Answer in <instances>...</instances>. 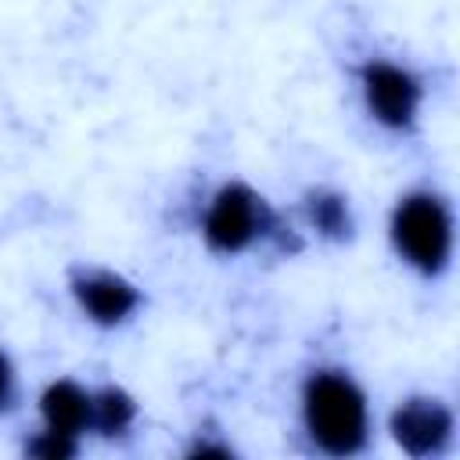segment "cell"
I'll return each mask as SVG.
<instances>
[{"label":"cell","instance_id":"cell-10","mask_svg":"<svg viewBox=\"0 0 460 460\" xmlns=\"http://www.w3.org/2000/svg\"><path fill=\"white\" fill-rule=\"evenodd\" d=\"M36 456H68L72 453V435H61V431H43L32 446H29Z\"/></svg>","mask_w":460,"mask_h":460},{"label":"cell","instance_id":"cell-5","mask_svg":"<svg viewBox=\"0 0 460 460\" xmlns=\"http://www.w3.org/2000/svg\"><path fill=\"white\" fill-rule=\"evenodd\" d=\"M449 428H453L449 410H446L442 402H435V399H410V402H402V406L395 410V417H392V435H395V442H399L406 453H413V456L435 453V449L449 438Z\"/></svg>","mask_w":460,"mask_h":460},{"label":"cell","instance_id":"cell-8","mask_svg":"<svg viewBox=\"0 0 460 460\" xmlns=\"http://www.w3.org/2000/svg\"><path fill=\"white\" fill-rule=\"evenodd\" d=\"M129 417H133V402H129L122 392L108 388V392H101V395L93 399V424H97V428H104V431H122V428L129 424Z\"/></svg>","mask_w":460,"mask_h":460},{"label":"cell","instance_id":"cell-4","mask_svg":"<svg viewBox=\"0 0 460 460\" xmlns=\"http://www.w3.org/2000/svg\"><path fill=\"white\" fill-rule=\"evenodd\" d=\"M363 93H367V108L385 126H406L420 104L417 79L388 61H374L363 68Z\"/></svg>","mask_w":460,"mask_h":460},{"label":"cell","instance_id":"cell-7","mask_svg":"<svg viewBox=\"0 0 460 460\" xmlns=\"http://www.w3.org/2000/svg\"><path fill=\"white\" fill-rule=\"evenodd\" d=\"M43 420L50 431L61 435H75L93 420V399L72 385V381H58L43 392Z\"/></svg>","mask_w":460,"mask_h":460},{"label":"cell","instance_id":"cell-1","mask_svg":"<svg viewBox=\"0 0 460 460\" xmlns=\"http://www.w3.org/2000/svg\"><path fill=\"white\" fill-rule=\"evenodd\" d=\"M305 428L313 442L334 456L356 453L367 438L363 392L334 370H320L305 385Z\"/></svg>","mask_w":460,"mask_h":460},{"label":"cell","instance_id":"cell-2","mask_svg":"<svg viewBox=\"0 0 460 460\" xmlns=\"http://www.w3.org/2000/svg\"><path fill=\"white\" fill-rule=\"evenodd\" d=\"M392 237L402 259L424 273H438L453 248V223L435 194H410L399 201Z\"/></svg>","mask_w":460,"mask_h":460},{"label":"cell","instance_id":"cell-9","mask_svg":"<svg viewBox=\"0 0 460 460\" xmlns=\"http://www.w3.org/2000/svg\"><path fill=\"white\" fill-rule=\"evenodd\" d=\"M313 219L323 234H341L349 226V216H345V205L338 198H316L313 201Z\"/></svg>","mask_w":460,"mask_h":460},{"label":"cell","instance_id":"cell-6","mask_svg":"<svg viewBox=\"0 0 460 460\" xmlns=\"http://www.w3.org/2000/svg\"><path fill=\"white\" fill-rule=\"evenodd\" d=\"M75 295H79V305L101 323H119L137 305V291L122 277H111V273H90L75 280Z\"/></svg>","mask_w":460,"mask_h":460},{"label":"cell","instance_id":"cell-3","mask_svg":"<svg viewBox=\"0 0 460 460\" xmlns=\"http://www.w3.org/2000/svg\"><path fill=\"white\" fill-rule=\"evenodd\" d=\"M262 198L248 187H223L205 212V237L219 252H241L262 230Z\"/></svg>","mask_w":460,"mask_h":460},{"label":"cell","instance_id":"cell-11","mask_svg":"<svg viewBox=\"0 0 460 460\" xmlns=\"http://www.w3.org/2000/svg\"><path fill=\"white\" fill-rule=\"evenodd\" d=\"M7 399H11V363L0 352V406H7Z\"/></svg>","mask_w":460,"mask_h":460}]
</instances>
